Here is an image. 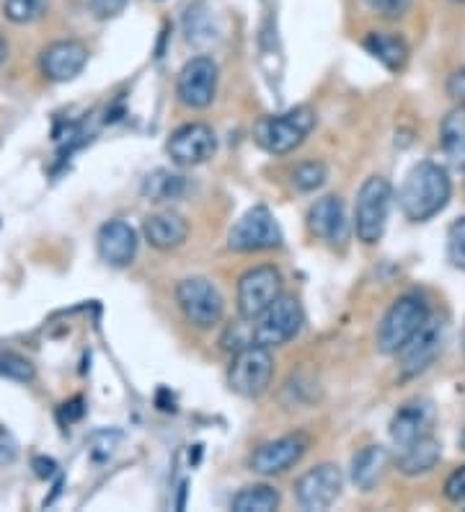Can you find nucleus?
Returning a JSON list of instances; mask_svg holds the SVG:
<instances>
[{
    "label": "nucleus",
    "mask_w": 465,
    "mask_h": 512,
    "mask_svg": "<svg viewBox=\"0 0 465 512\" xmlns=\"http://www.w3.org/2000/svg\"><path fill=\"white\" fill-rule=\"evenodd\" d=\"M248 324H251V342L264 344V347H282L298 337L305 324V313L298 298L279 295L267 313H261L259 319Z\"/></svg>",
    "instance_id": "423d86ee"
},
{
    "label": "nucleus",
    "mask_w": 465,
    "mask_h": 512,
    "mask_svg": "<svg viewBox=\"0 0 465 512\" xmlns=\"http://www.w3.org/2000/svg\"><path fill=\"white\" fill-rule=\"evenodd\" d=\"M0 375L8 378V381L29 383L34 381V365L21 355H13V352H0Z\"/></svg>",
    "instance_id": "cd10ccee"
},
{
    "label": "nucleus",
    "mask_w": 465,
    "mask_h": 512,
    "mask_svg": "<svg viewBox=\"0 0 465 512\" xmlns=\"http://www.w3.org/2000/svg\"><path fill=\"white\" fill-rule=\"evenodd\" d=\"M393 205V187L385 176H370L362 184L357 194V207H354V233L362 244H378L388 225Z\"/></svg>",
    "instance_id": "7ed1b4c3"
},
{
    "label": "nucleus",
    "mask_w": 465,
    "mask_h": 512,
    "mask_svg": "<svg viewBox=\"0 0 465 512\" xmlns=\"http://www.w3.org/2000/svg\"><path fill=\"white\" fill-rule=\"evenodd\" d=\"M440 143L445 150L447 161L465 169V107L458 104L455 109L447 112V117L442 119L440 125Z\"/></svg>",
    "instance_id": "5701e85b"
},
{
    "label": "nucleus",
    "mask_w": 465,
    "mask_h": 512,
    "mask_svg": "<svg viewBox=\"0 0 465 512\" xmlns=\"http://www.w3.org/2000/svg\"><path fill=\"white\" fill-rule=\"evenodd\" d=\"M385 469H388V450L383 445H367L354 456L352 481L357 484V489L370 492V489H375Z\"/></svg>",
    "instance_id": "4be33fe9"
},
{
    "label": "nucleus",
    "mask_w": 465,
    "mask_h": 512,
    "mask_svg": "<svg viewBox=\"0 0 465 512\" xmlns=\"http://www.w3.org/2000/svg\"><path fill=\"white\" fill-rule=\"evenodd\" d=\"M326 179H329V169L321 161H305L292 171V187L300 192H316L318 187L326 184Z\"/></svg>",
    "instance_id": "bb28decb"
},
{
    "label": "nucleus",
    "mask_w": 465,
    "mask_h": 512,
    "mask_svg": "<svg viewBox=\"0 0 465 512\" xmlns=\"http://www.w3.org/2000/svg\"><path fill=\"white\" fill-rule=\"evenodd\" d=\"M453 197V182L447 176L445 166L424 161L409 171L398 192V207L403 218L411 223H427L434 215H440Z\"/></svg>",
    "instance_id": "f257e3e1"
},
{
    "label": "nucleus",
    "mask_w": 465,
    "mask_h": 512,
    "mask_svg": "<svg viewBox=\"0 0 465 512\" xmlns=\"http://www.w3.org/2000/svg\"><path fill=\"white\" fill-rule=\"evenodd\" d=\"M316 127V112L308 107L261 117L254 127V138L272 156H287L305 143L310 130Z\"/></svg>",
    "instance_id": "f03ea898"
},
{
    "label": "nucleus",
    "mask_w": 465,
    "mask_h": 512,
    "mask_svg": "<svg viewBox=\"0 0 465 512\" xmlns=\"http://www.w3.org/2000/svg\"><path fill=\"white\" fill-rule=\"evenodd\" d=\"M442 458V445L440 440L432 438V432L429 435H424V438L414 440V443H409L406 448H401V453H398V471L406 476H422V474H429V471L440 463Z\"/></svg>",
    "instance_id": "aec40b11"
},
{
    "label": "nucleus",
    "mask_w": 465,
    "mask_h": 512,
    "mask_svg": "<svg viewBox=\"0 0 465 512\" xmlns=\"http://www.w3.org/2000/svg\"><path fill=\"white\" fill-rule=\"evenodd\" d=\"M186 192V179L168 169H155L145 176L143 197L148 202H174Z\"/></svg>",
    "instance_id": "b1692460"
},
{
    "label": "nucleus",
    "mask_w": 465,
    "mask_h": 512,
    "mask_svg": "<svg viewBox=\"0 0 465 512\" xmlns=\"http://www.w3.org/2000/svg\"><path fill=\"white\" fill-rule=\"evenodd\" d=\"M176 303L184 319L197 329H212L223 321L225 300L205 277H186L176 285Z\"/></svg>",
    "instance_id": "0eeeda50"
},
{
    "label": "nucleus",
    "mask_w": 465,
    "mask_h": 512,
    "mask_svg": "<svg viewBox=\"0 0 465 512\" xmlns=\"http://www.w3.org/2000/svg\"><path fill=\"white\" fill-rule=\"evenodd\" d=\"M429 319V308L422 295H401V298L388 308L378 326V350L383 355H398L403 344L422 329Z\"/></svg>",
    "instance_id": "39448f33"
},
{
    "label": "nucleus",
    "mask_w": 465,
    "mask_h": 512,
    "mask_svg": "<svg viewBox=\"0 0 465 512\" xmlns=\"http://www.w3.org/2000/svg\"><path fill=\"white\" fill-rule=\"evenodd\" d=\"M50 8V0H6L3 3V16H6L11 24H34L47 13Z\"/></svg>",
    "instance_id": "a878e982"
},
{
    "label": "nucleus",
    "mask_w": 465,
    "mask_h": 512,
    "mask_svg": "<svg viewBox=\"0 0 465 512\" xmlns=\"http://www.w3.org/2000/svg\"><path fill=\"white\" fill-rule=\"evenodd\" d=\"M130 0H91V11L96 19L101 21H109V19H117L119 13L127 8Z\"/></svg>",
    "instance_id": "7c9ffc66"
},
{
    "label": "nucleus",
    "mask_w": 465,
    "mask_h": 512,
    "mask_svg": "<svg viewBox=\"0 0 465 512\" xmlns=\"http://www.w3.org/2000/svg\"><path fill=\"white\" fill-rule=\"evenodd\" d=\"M282 295V275L279 269L254 267L238 280V313L243 321H256L261 313L272 308L274 300Z\"/></svg>",
    "instance_id": "1a4fd4ad"
},
{
    "label": "nucleus",
    "mask_w": 465,
    "mask_h": 512,
    "mask_svg": "<svg viewBox=\"0 0 465 512\" xmlns=\"http://www.w3.org/2000/svg\"><path fill=\"white\" fill-rule=\"evenodd\" d=\"M34 469H37V476H42V479H50V476L55 474L57 463L52 461V458H37V461H34Z\"/></svg>",
    "instance_id": "c9c22d12"
},
{
    "label": "nucleus",
    "mask_w": 465,
    "mask_h": 512,
    "mask_svg": "<svg viewBox=\"0 0 465 512\" xmlns=\"http://www.w3.org/2000/svg\"><path fill=\"white\" fill-rule=\"evenodd\" d=\"M16 458V440L11 432L0 425V463H11Z\"/></svg>",
    "instance_id": "72a5a7b5"
},
{
    "label": "nucleus",
    "mask_w": 465,
    "mask_h": 512,
    "mask_svg": "<svg viewBox=\"0 0 465 512\" xmlns=\"http://www.w3.org/2000/svg\"><path fill=\"white\" fill-rule=\"evenodd\" d=\"M60 417L65 425H70V422H78V419L83 417V399L65 401V404L60 406Z\"/></svg>",
    "instance_id": "f704fd0d"
},
{
    "label": "nucleus",
    "mask_w": 465,
    "mask_h": 512,
    "mask_svg": "<svg viewBox=\"0 0 465 512\" xmlns=\"http://www.w3.org/2000/svg\"><path fill=\"white\" fill-rule=\"evenodd\" d=\"M279 507V492L269 484H254V487H243L233 497L230 510L233 512H274Z\"/></svg>",
    "instance_id": "393cba45"
},
{
    "label": "nucleus",
    "mask_w": 465,
    "mask_h": 512,
    "mask_svg": "<svg viewBox=\"0 0 465 512\" xmlns=\"http://www.w3.org/2000/svg\"><path fill=\"white\" fill-rule=\"evenodd\" d=\"M447 96H450L455 104H463L465 107V65L447 78Z\"/></svg>",
    "instance_id": "473e14b6"
},
{
    "label": "nucleus",
    "mask_w": 465,
    "mask_h": 512,
    "mask_svg": "<svg viewBox=\"0 0 465 512\" xmlns=\"http://www.w3.org/2000/svg\"><path fill=\"white\" fill-rule=\"evenodd\" d=\"M282 244V231L277 220L269 213V207H251L228 233V246L238 254H254V251L277 249Z\"/></svg>",
    "instance_id": "6e6552de"
},
{
    "label": "nucleus",
    "mask_w": 465,
    "mask_h": 512,
    "mask_svg": "<svg viewBox=\"0 0 465 512\" xmlns=\"http://www.w3.org/2000/svg\"><path fill=\"white\" fill-rule=\"evenodd\" d=\"M274 378V357L264 344H246L236 350L228 368V386L243 399H259L269 391Z\"/></svg>",
    "instance_id": "20e7f679"
},
{
    "label": "nucleus",
    "mask_w": 465,
    "mask_h": 512,
    "mask_svg": "<svg viewBox=\"0 0 465 512\" xmlns=\"http://www.w3.org/2000/svg\"><path fill=\"white\" fill-rule=\"evenodd\" d=\"M442 342H445V324L442 319H432L429 316L424 326L416 331L409 342L398 350V368H401V378H416L422 375L429 365H434L437 355L442 352Z\"/></svg>",
    "instance_id": "9b49d317"
},
{
    "label": "nucleus",
    "mask_w": 465,
    "mask_h": 512,
    "mask_svg": "<svg viewBox=\"0 0 465 512\" xmlns=\"http://www.w3.org/2000/svg\"><path fill=\"white\" fill-rule=\"evenodd\" d=\"M445 497L453 505H465V466L455 469L445 481Z\"/></svg>",
    "instance_id": "c756f323"
},
{
    "label": "nucleus",
    "mask_w": 465,
    "mask_h": 512,
    "mask_svg": "<svg viewBox=\"0 0 465 512\" xmlns=\"http://www.w3.org/2000/svg\"><path fill=\"white\" fill-rule=\"evenodd\" d=\"M168 156L179 166H199L207 163L217 150V138L210 125L205 122H189L181 125L179 130L171 132L166 143Z\"/></svg>",
    "instance_id": "ddd939ff"
},
{
    "label": "nucleus",
    "mask_w": 465,
    "mask_h": 512,
    "mask_svg": "<svg viewBox=\"0 0 465 512\" xmlns=\"http://www.w3.org/2000/svg\"><path fill=\"white\" fill-rule=\"evenodd\" d=\"M432 419L434 412L427 401H409V404H403L391 419V440L398 448H406L414 440L429 435Z\"/></svg>",
    "instance_id": "a211bd4d"
},
{
    "label": "nucleus",
    "mask_w": 465,
    "mask_h": 512,
    "mask_svg": "<svg viewBox=\"0 0 465 512\" xmlns=\"http://www.w3.org/2000/svg\"><path fill=\"white\" fill-rule=\"evenodd\" d=\"M308 228L310 233L329 246H344L349 241V220L344 202L336 194L321 197L310 205L308 210Z\"/></svg>",
    "instance_id": "dca6fc26"
},
{
    "label": "nucleus",
    "mask_w": 465,
    "mask_h": 512,
    "mask_svg": "<svg viewBox=\"0 0 465 512\" xmlns=\"http://www.w3.org/2000/svg\"><path fill=\"white\" fill-rule=\"evenodd\" d=\"M447 256L453 267L465 272V218H458L447 231Z\"/></svg>",
    "instance_id": "c85d7f7f"
},
{
    "label": "nucleus",
    "mask_w": 465,
    "mask_h": 512,
    "mask_svg": "<svg viewBox=\"0 0 465 512\" xmlns=\"http://www.w3.org/2000/svg\"><path fill=\"white\" fill-rule=\"evenodd\" d=\"M365 50L391 73H401L409 63V44L403 42V37H398V34L370 32L365 37Z\"/></svg>",
    "instance_id": "412c9836"
},
{
    "label": "nucleus",
    "mask_w": 465,
    "mask_h": 512,
    "mask_svg": "<svg viewBox=\"0 0 465 512\" xmlns=\"http://www.w3.org/2000/svg\"><path fill=\"white\" fill-rule=\"evenodd\" d=\"M88 65V47L78 39H60L50 44L39 57L44 78L52 83H68L83 73Z\"/></svg>",
    "instance_id": "2eb2a0df"
},
{
    "label": "nucleus",
    "mask_w": 465,
    "mask_h": 512,
    "mask_svg": "<svg viewBox=\"0 0 465 512\" xmlns=\"http://www.w3.org/2000/svg\"><path fill=\"white\" fill-rule=\"evenodd\" d=\"M455 3H465V0H455Z\"/></svg>",
    "instance_id": "ea45409f"
},
{
    "label": "nucleus",
    "mask_w": 465,
    "mask_h": 512,
    "mask_svg": "<svg viewBox=\"0 0 465 512\" xmlns=\"http://www.w3.org/2000/svg\"><path fill=\"white\" fill-rule=\"evenodd\" d=\"M370 6L385 19H401L411 8V0H370Z\"/></svg>",
    "instance_id": "2f4dec72"
},
{
    "label": "nucleus",
    "mask_w": 465,
    "mask_h": 512,
    "mask_svg": "<svg viewBox=\"0 0 465 512\" xmlns=\"http://www.w3.org/2000/svg\"><path fill=\"white\" fill-rule=\"evenodd\" d=\"M143 236L158 251L179 249L189 236V223L179 213L163 210V213H153L143 220Z\"/></svg>",
    "instance_id": "6ab92c4d"
},
{
    "label": "nucleus",
    "mask_w": 465,
    "mask_h": 512,
    "mask_svg": "<svg viewBox=\"0 0 465 512\" xmlns=\"http://www.w3.org/2000/svg\"><path fill=\"white\" fill-rule=\"evenodd\" d=\"M463 347H465V329H463Z\"/></svg>",
    "instance_id": "58836bf2"
},
{
    "label": "nucleus",
    "mask_w": 465,
    "mask_h": 512,
    "mask_svg": "<svg viewBox=\"0 0 465 512\" xmlns=\"http://www.w3.org/2000/svg\"><path fill=\"white\" fill-rule=\"evenodd\" d=\"M6 57H8V44L6 39H3V34H0V65L6 63Z\"/></svg>",
    "instance_id": "e433bc0d"
},
{
    "label": "nucleus",
    "mask_w": 465,
    "mask_h": 512,
    "mask_svg": "<svg viewBox=\"0 0 465 512\" xmlns=\"http://www.w3.org/2000/svg\"><path fill=\"white\" fill-rule=\"evenodd\" d=\"M460 445H463V448H465V430H463V435H460Z\"/></svg>",
    "instance_id": "4c0bfd02"
},
{
    "label": "nucleus",
    "mask_w": 465,
    "mask_h": 512,
    "mask_svg": "<svg viewBox=\"0 0 465 512\" xmlns=\"http://www.w3.org/2000/svg\"><path fill=\"white\" fill-rule=\"evenodd\" d=\"M308 435L305 432H292L285 438L272 440V443L261 445L251 456V471L261 476H277L290 471L292 466H298L303 456L308 453Z\"/></svg>",
    "instance_id": "4468645a"
},
{
    "label": "nucleus",
    "mask_w": 465,
    "mask_h": 512,
    "mask_svg": "<svg viewBox=\"0 0 465 512\" xmlns=\"http://www.w3.org/2000/svg\"><path fill=\"white\" fill-rule=\"evenodd\" d=\"M344 489V474L336 463H321L295 481V500L303 510H329Z\"/></svg>",
    "instance_id": "f8f14e48"
},
{
    "label": "nucleus",
    "mask_w": 465,
    "mask_h": 512,
    "mask_svg": "<svg viewBox=\"0 0 465 512\" xmlns=\"http://www.w3.org/2000/svg\"><path fill=\"white\" fill-rule=\"evenodd\" d=\"M217 78H220V70H217V63L212 57H192V60L181 68L179 81H176V96H179V101L184 107L207 109L212 101H215Z\"/></svg>",
    "instance_id": "9d476101"
},
{
    "label": "nucleus",
    "mask_w": 465,
    "mask_h": 512,
    "mask_svg": "<svg viewBox=\"0 0 465 512\" xmlns=\"http://www.w3.org/2000/svg\"><path fill=\"white\" fill-rule=\"evenodd\" d=\"M96 249H99L101 262L114 269L130 267L137 256V233L130 223L124 220H109L99 228L96 236Z\"/></svg>",
    "instance_id": "f3484780"
}]
</instances>
